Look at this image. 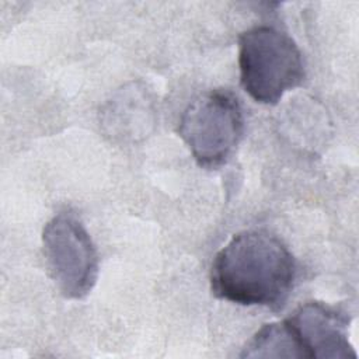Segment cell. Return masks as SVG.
Wrapping results in <instances>:
<instances>
[{
    "mask_svg": "<svg viewBox=\"0 0 359 359\" xmlns=\"http://www.w3.org/2000/svg\"><path fill=\"white\" fill-rule=\"evenodd\" d=\"M294 278V258L276 236L265 230H244L215 255L210 289L216 297L231 303L279 310Z\"/></svg>",
    "mask_w": 359,
    "mask_h": 359,
    "instance_id": "cell-1",
    "label": "cell"
},
{
    "mask_svg": "<svg viewBox=\"0 0 359 359\" xmlns=\"http://www.w3.org/2000/svg\"><path fill=\"white\" fill-rule=\"evenodd\" d=\"M240 83L257 102L275 105L304 79L297 43L275 27L257 25L238 36Z\"/></svg>",
    "mask_w": 359,
    "mask_h": 359,
    "instance_id": "cell-2",
    "label": "cell"
},
{
    "mask_svg": "<svg viewBox=\"0 0 359 359\" xmlns=\"http://www.w3.org/2000/svg\"><path fill=\"white\" fill-rule=\"evenodd\" d=\"M178 133L199 165L216 168L224 164L244 133V116L237 97L229 90L201 94L182 112Z\"/></svg>",
    "mask_w": 359,
    "mask_h": 359,
    "instance_id": "cell-3",
    "label": "cell"
},
{
    "mask_svg": "<svg viewBox=\"0 0 359 359\" xmlns=\"http://www.w3.org/2000/svg\"><path fill=\"white\" fill-rule=\"evenodd\" d=\"M42 247L52 280L67 299H83L98 278V252L72 212L55 215L43 227Z\"/></svg>",
    "mask_w": 359,
    "mask_h": 359,
    "instance_id": "cell-4",
    "label": "cell"
},
{
    "mask_svg": "<svg viewBox=\"0 0 359 359\" xmlns=\"http://www.w3.org/2000/svg\"><path fill=\"white\" fill-rule=\"evenodd\" d=\"M285 323L296 339L302 358H356L346 335L348 316L334 307L309 302L299 306Z\"/></svg>",
    "mask_w": 359,
    "mask_h": 359,
    "instance_id": "cell-5",
    "label": "cell"
},
{
    "mask_svg": "<svg viewBox=\"0 0 359 359\" xmlns=\"http://www.w3.org/2000/svg\"><path fill=\"white\" fill-rule=\"evenodd\" d=\"M100 122L107 136L119 142L144 139L156 122L151 94L140 83H130L118 90L100 112Z\"/></svg>",
    "mask_w": 359,
    "mask_h": 359,
    "instance_id": "cell-6",
    "label": "cell"
},
{
    "mask_svg": "<svg viewBox=\"0 0 359 359\" xmlns=\"http://www.w3.org/2000/svg\"><path fill=\"white\" fill-rule=\"evenodd\" d=\"M241 358H302L300 349L287 324L269 323L262 325L245 345Z\"/></svg>",
    "mask_w": 359,
    "mask_h": 359,
    "instance_id": "cell-7",
    "label": "cell"
}]
</instances>
